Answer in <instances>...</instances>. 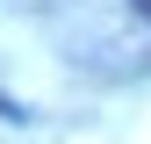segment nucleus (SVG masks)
<instances>
[{"label": "nucleus", "instance_id": "1", "mask_svg": "<svg viewBox=\"0 0 151 144\" xmlns=\"http://www.w3.org/2000/svg\"><path fill=\"white\" fill-rule=\"evenodd\" d=\"M129 7H137V14H144V22H151V0H129Z\"/></svg>", "mask_w": 151, "mask_h": 144}]
</instances>
